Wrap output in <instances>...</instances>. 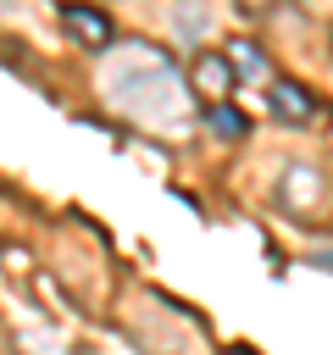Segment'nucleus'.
<instances>
[{
	"mask_svg": "<svg viewBox=\"0 0 333 355\" xmlns=\"http://www.w3.org/2000/svg\"><path fill=\"white\" fill-rule=\"evenodd\" d=\"M266 105H272L283 122H311V116H316V94L300 89V83H289V78H272V83H266Z\"/></svg>",
	"mask_w": 333,
	"mask_h": 355,
	"instance_id": "obj_5",
	"label": "nucleus"
},
{
	"mask_svg": "<svg viewBox=\"0 0 333 355\" xmlns=\"http://www.w3.org/2000/svg\"><path fill=\"white\" fill-rule=\"evenodd\" d=\"M172 22H178V33H200L205 28V6L200 0H183V11H172Z\"/></svg>",
	"mask_w": 333,
	"mask_h": 355,
	"instance_id": "obj_8",
	"label": "nucleus"
},
{
	"mask_svg": "<svg viewBox=\"0 0 333 355\" xmlns=\"http://www.w3.org/2000/svg\"><path fill=\"white\" fill-rule=\"evenodd\" d=\"M278 200L294 211V216H311L322 205V172L316 166H289L283 183H278Z\"/></svg>",
	"mask_w": 333,
	"mask_h": 355,
	"instance_id": "obj_4",
	"label": "nucleus"
},
{
	"mask_svg": "<svg viewBox=\"0 0 333 355\" xmlns=\"http://www.w3.org/2000/svg\"><path fill=\"white\" fill-rule=\"evenodd\" d=\"M205 128H211L216 139H244V133H250L244 111H239V105H228V100H216V105L205 111Z\"/></svg>",
	"mask_w": 333,
	"mask_h": 355,
	"instance_id": "obj_6",
	"label": "nucleus"
},
{
	"mask_svg": "<svg viewBox=\"0 0 333 355\" xmlns=\"http://www.w3.org/2000/svg\"><path fill=\"white\" fill-rule=\"evenodd\" d=\"M311 266H322V272H333V255H316V261H311Z\"/></svg>",
	"mask_w": 333,
	"mask_h": 355,
	"instance_id": "obj_9",
	"label": "nucleus"
},
{
	"mask_svg": "<svg viewBox=\"0 0 333 355\" xmlns=\"http://www.w3.org/2000/svg\"><path fill=\"white\" fill-rule=\"evenodd\" d=\"M61 22H67V33H72L78 44H89V50H105V44H111V17H105L100 6L67 0V6H61Z\"/></svg>",
	"mask_w": 333,
	"mask_h": 355,
	"instance_id": "obj_3",
	"label": "nucleus"
},
{
	"mask_svg": "<svg viewBox=\"0 0 333 355\" xmlns=\"http://www.w3.org/2000/svg\"><path fill=\"white\" fill-rule=\"evenodd\" d=\"M222 355H255V349H250V344H233V349H222Z\"/></svg>",
	"mask_w": 333,
	"mask_h": 355,
	"instance_id": "obj_10",
	"label": "nucleus"
},
{
	"mask_svg": "<svg viewBox=\"0 0 333 355\" xmlns=\"http://www.w3.org/2000/svg\"><path fill=\"white\" fill-rule=\"evenodd\" d=\"M228 55H233V67H239V72H266V61H261V50H255L250 39H233V50H228Z\"/></svg>",
	"mask_w": 333,
	"mask_h": 355,
	"instance_id": "obj_7",
	"label": "nucleus"
},
{
	"mask_svg": "<svg viewBox=\"0 0 333 355\" xmlns=\"http://www.w3.org/2000/svg\"><path fill=\"white\" fill-rule=\"evenodd\" d=\"M233 78H239V67H233V55H222V50H200L194 67H189L194 94H205V100H228Z\"/></svg>",
	"mask_w": 333,
	"mask_h": 355,
	"instance_id": "obj_2",
	"label": "nucleus"
},
{
	"mask_svg": "<svg viewBox=\"0 0 333 355\" xmlns=\"http://www.w3.org/2000/svg\"><path fill=\"white\" fill-rule=\"evenodd\" d=\"M100 89H105V105L117 116H128V122H139L150 133H183L189 116H194L189 111V89L194 83H183L178 67L166 55L144 50V44L111 55L105 72H100Z\"/></svg>",
	"mask_w": 333,
	"mask_h": 355,
	"instance_id": "obj_1",
	"label": "nucleus"
}]
</instances>
